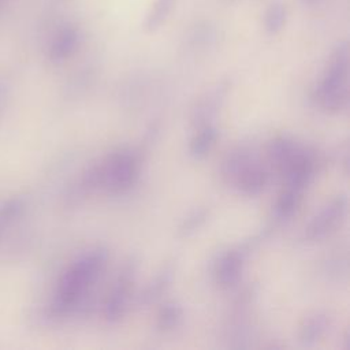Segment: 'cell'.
Segmentation results:
<instances>
[{
	"label": "cell",
	"mask_w": 350,
	"mask_h": 350,
	"mask_svg": "<svg viewBox=\"0 0 350 350\" xmlns=\"http://www.w3.org/2000/svg\"><path fill=\"white\" fill-rule=\"evenodd\" d=\"M287 8L282 1H273L269 4L264 14V29L268 34H278L286 25Z\"/></svg>",
	"instance_id": "30bf717a"
},
{
	"label": "cell",
	"mask_w": 350,
	"mask_h": 350,
	"mask_svg": "<svg viewBox=\"0 0 350 350\" xmlns=\"http://www.w3.org/2000/svg\"><path fill=\"white\" fill-rule=\"evenodd\" d=\"M247 252L249 246L242 245L221 256L216 265V280L221 287L234 286L239 280Z\"/></svg>",
	"instance_id": "8992f818"
},
{
	"label": "cell",
	"mask_w": 350,
	"mask_h": 350,
	"mask_svg": "<svg viewBox=\"0 0 350 350\" xmlns=\"http://www.w3.org/2000/svg\"><path fill=\"white\" fill-rule=\"evenodd\" d=\"M208 215V211L205 208L201 209H196L194 212H191L185 221L180 224L179 227V235L180 237H189L190 234H193L196 230H198L201 227V224L205 221Z\"/></svg>",
	"instance_id": "9a60e30c"
},
{
	"label": "cell",
	"mask_w": 350,
	"mask_h": 350,
	"mask_svg": "<svg viewBox=\"0 0 350 350\" xmlns=\"http://www.w3.org/2000/svg\"><path fill=\"white\" fill-rule=\"evenodd\" d=\"M172 275H174L172 265L164 267L160 271V273L154 278V280L145 288L144 294L141 295V301L144 304H150L152 301H156L160 297V294L170 286Z\"/></svg>",
	"instance_id": "8fae6325"
},
{
	"label": "cell",
	"mask_w": 350,
	"mask_h": 350,
	"mask_svg": "<svg viewBox=\"0 0 350 350\" xmlns=\"http://www.w3.org/2000/svg\"><path fill=\"white\" fill-rule=\"evenodd\" d=\"M107 261V252L103 249H94L83 254L68 271L64 273L59 288V305L62 308L72 306L79 297L85 293L100 272Z\"/></svg>",
	"instance_id": "7a4b0ae2"
},
{
	"label": "cell",
	"mask_w": 350,
	"mask_h": 350,
	"mask_svg": "<svg viewBox=\"0 0 350 350\" xmlns=\"http://www.w3.org/2000/svg\"><path fill=\"white\" fill-rule=\"evenodd\" d=\"M176 5V0H154L150 5L144 27L146 31H156L160 26L165 23L171 12Z\"/></svg>",
	"instance_id": "ba28073f"
},
{
	"label": "cell",
	"mask_w": 350,
	"mask_h": 350,
	"mask_svg": "<svg viewBox=\"0 0 350 350\" xmlns=\"http://www.w3.org/2000/svg\"><path fill=\"white\" fill-rule=\"evenodd\" d=\"M134 276H135V262H129L127 265H124V268L119 273L115 287L112 288V293L108 297V301L105 305V317L108 321H116L123 316L127 306L129 293H130V287L133 284Z\"/></svg>",
	"instance_id": "5b68a950"
},
{
	"label": "cell",
	"mask_w": 350,
	"mask_h": 350,
	"mask_svg": "<svg viewBox=\"0 0 350 350\" xmlns=\"http://www.w3.org/2000/svg\"><path fill=\"white\" fill-rule=\"evenodd\" d=\"M347 208V198L345 196H339L335 200H332L329 204H327L317 216L313 217V220L309 223V226L305 230L308 239H320L327 232H329L338 221L343 217Z\"/></svg>",
	"instance_id": "277c9868"
},
{
	"label": "cell",
	"mask_w": 350,
	"mask_h": 350,
	"mask_svg": "<svg viewBox=\"0 0 350 350\" xmlns=\"http://www.w3.org/2000/svg\"><path fill=\"white\" fill-rule=\"evenodd\" d=\"M79 42H81L79 30L72 25H67L62 27L53 37L49 46V57L53 62H63L77 51Z\"/></svg>",
	"instance_id": "52a82bcc"
},
{
	"label": "cell",
	"mask_w": 350,
	"mask_h": 350,
	"mask_svg": "<svg viewBox=\"0 0 350 350\" xmlns=\"http://www.w3.org/2000/svg\"><path fill=\"white\" fill-rule=\"evenodd\" d=\"M217 138V130L211 126V124H205L198 134L194 135V138L190 142V154L194 159H202L205 157L209 150L212 149L215 141Z\"/></svg>",
	"instance_id": "9c48e42d"
},
{
	"label": "cell",
	"mask_w": 350,
	"mask_h": 350,
	"mask_svg": "<svg viewBox=\"0 0 350 350\" xmlns=\"http://www.w3.org/2000/svg\"><path fill=\"white\" fill-rule=\"evenodd\" d=\"M347 72H349V46L340 42L328 63L324 77L317 86L316 98L327 111H339L347 103Z\"/></svg>",
	"instance_id": "6da1fadb"
},
{
	"label": "cell",
	"mask_w": 350,
	"mask_h": 350,
	"mask_svg": "<svg viewBox=\"0 0 350 350\" xmlns=\"http://www.w3.org/2000/svg\"><path fill=\"white\" fill-rule=\"evenodd\" d=\"M328 328L327 314H316L310 317L301 329V339L304 343L310 345L316 342Z\"/></svg>",
	"instance_id": "4fadbf2b"
},
{
	"label": "cell",
	"mask_w": 350,
	"mask_h": 350,
	"mask_svg": "<svg viewBox=\"0 0 350 350\" xmlns=\"http://www.w3.org/2000/svg\"><path fill=\"white\" fill-rule=\"evenodd\" d=\"M182 314H183L182 308L178 304H175V302L165 304L161 308V310L159 313V317H157L159 329H161V331L174 329L179 324V321L182 319Z\"/></svg>",
	"instance_id": "5bb4252c"
},
{
	"label": "cell",
	"mask_w": 350,
	"mask_h": 350,
	"mask_svg": "<svg viewBox=\"0 0 350 350\" xmlns=\"http://www.w3.org/2000/svg\"><path fill=\"white\" fill-rule=\"evenodd\" d=\"M305 4H313V3H316L317 0H302Z\"/></svg>",
	"instance_id": "2e32d148"
},
{
	"label": "cell",
	"mask_w": 350,
	"mask_h": 350,
	"mask_svg": "<svg viewBox=\"0 0 350 350\" xmlns=\"http://www.w3.org/2000/svg\"><path fill=\"white\" fill-rule=\"evenodd\" d=\"M301 194L302 191L293 187H287V190L279 197L276 202V206H275L276 219L279 220L288 219L295 212L301 200Z\"/></svg>",
	"instance_id": "7c38bea8"
},
{
	"label": "cell",
	"mask_w": 350,
	"mask_h": 350,
	"mask_svg": "<svg viewBox=\"0 0 350 350\" xmlns=\"http://www.w3.org/2000/svg\"><path fill=\"white\" fill-rule=\"evenodd\" d=\"M138 159L131 150H120L111 156L105 165L98 168L100 183L111 191L130 189L138 178Z\"/></svg>",
	"instance_id": "3957f363"
}]
</instances>
